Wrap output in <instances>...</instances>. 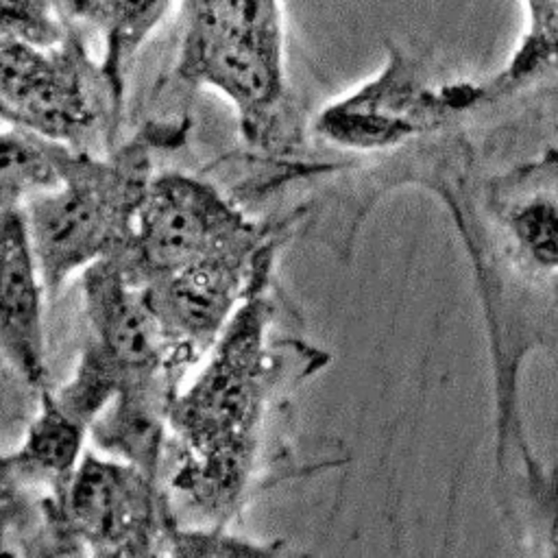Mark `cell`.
I'll return each instance as SVG.
<instances>
[{
    "label": "cell",
    "instance_id": "cell-1",
    "mask_svg": "<svg viewBox=\"0 0 558 558\" xmlns=\"http://www.w3.org/2000/svg\"><path fill=\"white\" fill-rule=\"evenodd\" d=\"M268 318L262 292L238 305L205 368L170 401L168 425L177 442L172 486L205 514L229 517L246 486L272 384L264 347Z\"/></svg>",
    "mask_w": 558,
    "mask_h": 558
},
{
    "label": "cell",
    "instance_id": "cell-2",
    "mask_svg": "<svg viewBox=\"0 0 558 558\" xmlns=\"http://www.w3.org/2000/svg\"><path fill=\"white\" fill-rule=\"evenodd\" d=\"M59 168L61 183L22 207L50 294L74 270L124 248L153 181L148 153L135 144L111 159H96L61 144Z\"/></svg>",
    "mask_w": 558,
    "mask_h": 558
},
{
    "label": "cell",
    "instance_id": "cell-3",
    "mask_svg": "<svg viewBox=\"0 0 558 558\" xmlns=\"http://www.w3.org/2000/svg\"><path fill=\"white\" fill-rule=\"evenodd\" d=\"M177 74L222 94L259 140L286 100L281 0H181Z\"/></svg>",
    "mask_w": 558,
    "mask_h": 558
},
{
    "label": "cell",
    "instance_id": "cell-4",
    "mask_svg": "<svg viewBox=\"0 0 558 558\" xmlns=\"http://www.w3.org/2000/svg\"><path fill=\"white\" fill-rule=\"evenodd\" d=\"M44 532L59 551L153 554L174 532L155 475L131 462L85 453L59 488L39 501Z\"/></svg>",
    "mask_w": 558,
    "mask_h": 558
},
{
    "label": "cell",
    "instance_id": "cell-5",
    "mask_svg": "<svg viewBox=\"0 0 558 558\" xmlns=\"http://www.w3.org/2000/svg\"><path fill=\"white\" fill-rule=\"evenodd\" d=\"M0 50L4 122L70 148L87 144L105 113L102 89L116 92L105 70L92 68L81 44L70 35L57 46L2 35Z\"/></svg>",
    "mask_w": 558,
    "mask_h": 558
},
{
    "label": "cell",
    "instance_id": "cell-6",
    "mask_svg": "<svg viewBox=\"0 0 558 558\" xmlns=\"http://www.w3.org/2000/svg\"><path fill=\"white\" fill-rule=\"evenodd\" d=\"M255 235L259 231L209 183L168 172L150 181L131 240L109 257L131 283L144 288Z\"/></svg>",
    "mask_w": 558,
    "mask_h": 558
},
{
    "label": "cell",
    "instance_id": "cell-7",
    "mask_svg": "<svg viewBox=\"0 0 558 558\" xmlns=\"http://www.w3.org/2000/svg\"><path fill=\"white\" fill-rule=\"evenodd\" d=\"M462 109V83L429 87L410 59L392 50L375 78L318 113L316 131L344 148H386Z\"/></svg>",
    "mask_w": 558,
    "mask_h": 558
},
{
    "label": "cell",
    "instance_id": "cell-8",
    "mask_svg": "<svg viewBox=\"0 0 558 558\" xmlns=\"http://www.w3.org/2000/svg\"><path fill=\"white\" fill-rule=\"evenodd\" d=\"M44 290L24 209L2 207V353L39 390H46Z\"/></svg>",
    "mask_w": 558,
    "mask_h": 558
},
{
    "label": "cell",
    "instance_id": "cell-9",
    "mask_svg": "<svg viewBox=\"0 0 558 558\" xmlns=\"http://www.w3.org/2000/svg\"><path fill=\"white\" fill-rule=\"evenodd\" d=\"M87 427L72 418L46 388L39 414L20 449L2 460V486L28 490L33 486L59 490L81 462Z\"/></svg>",
    "mask_w": 558,
    "mask_h": 558
},
{
    "label": "cell",
    "instance_id": "cell-10",
    "mask_svg": "<svg viewBox=\"0 0 558 558\" xmlns=\"http://www.w3.org/2000/svg\"><path fill=\"white\" fill-rule=\"evenodd\" d=\"M532 168L501 192V225L519 264L541 277L558 275V161L547 177Z\"/></svg>",
    "mask_w": 558,
    "mask_h": 558
},
{
    "label": "cell",
    "instance_id": "cell-11",
    "mask_svg": "<svg viewBox=\"0 0 558 558\" xmlns=\"http://www.w3.org/2000/svg\"><path fill=\"white\" fill-rule=\"evenodd\" d=\"M554 72H558V0H543L538 15L525 22L523 35L501 72L484 83H471L473 105L512 96Z\"/></svg>",
    "mask_w": 558,
    "mask_h": 558
},
{
    "label": "cell",
    "instance_id": "cell-12",
    "mask_svg": "<svg viewBox=\"0 0 558 558\" xmlns=\"http://www.w3.org/2000/svg\"><path fill=\"white\" fill-rule=\"evenodd\" d=\"M59 142L22 126L2 133V207H22L28 198L61 183Z\"/></svg>",
    "mask_w": 558,
    "mask_h": 558
},
{
    "label": "cell",
    "instance_id": "cell-13",
    "mask_svg": "<svg viewBox=\"0 0 558 558\" xmlns=\"http://www.w3.org/2000/svg\"><path fill=\"white\" fill-rule=\"evenodd\" d=\"M172 0H89V13L105 33L102 70L113 85L118 100L122 98L124 68L161 22Z\"/></svg>",
    "mask_w": 558,
    "mask_h": 558
},
{
    "label": "cell",
    "instance_id": "cell-14",
    "mask_svg": "<svg viewBox=\"0 0 558 558\" xmlns=\"http://www.w3.org/2000/svg\"><path fill=\"white\" fill-rule=\"evenodd\" d=\"M523 490L541 556H558V464H543L523 445Z\"/></svg>",
    "mask_w": 558,
    "mask_h": 558
},
{
    "label": "cell",
    "instance_id": "cell-15",
    "mask_svg": "<svg viewBox=\"0 0 558 558\" xmlns=\"http://www.w3.org/2000/svg\"><path fill=\"white\" fill-rule=\"evenodd\" d=\"M2 35L33 46H57L68 31L50 0H2Z\"/></svg>",
    "mask_w": 558,
    "mask_h": 558
},
{
    "label": "cell",
    "instance_id": "cell-16",
    "mask_svg": "<svg viewBox=\"0 0 558 558\" xmlns=\"http://www.w3.org/2000/svg\"><path fill=\"white\" fill-rule=\"evenodd\" d=\"M521 4H523L525 22H530V20H534V17L538 15V11H541V4H543V0H521Z\"/></svg>",
    "mask_w": 558,
    "mask_h": 558
}]
</instances>
